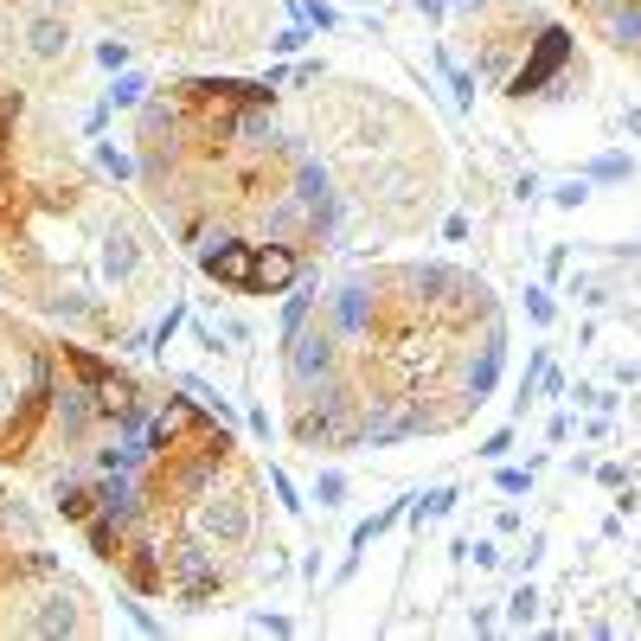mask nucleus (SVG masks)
Returning a JSON list of instances; mask_svg holds the SVG:
<instances>
[{"label":"nucleus","mask_w":641,"mask_h":641,"mask_svg":"<svg viewBox=\"0 0 641 641\" xmlns=\"http://www.w3.org/2000/svg\"><path fill=\"white\" fill-rule=\"evenodd\" d=\"M251 500L244 494H212L206 507H199V539L206 545H219V552H237V545H251Z\"/></svg>","instance_id":"nucleus-1"},{"label":"nucleus","mask_w":641,"mask_h":641,"mask_svg":"<svg viewBox=\"0 0 641 641\" xmlns=\"http://www.w3.org/2000/svg\"><path fill=\"white\" fill-rule=\"evenodd\" d=\"M58 423H65V436H84V423H90V391L65 385V398H58Z\"/></svg>","instance_id":"nucleus-13"},{"label":"nucleus","mask_w":641,"mask_h":641,"mask_svg":"<svg viewBox=\"0 0 641 641\" xmlns=\"http://www.w3.org/2000/svg\"><path fill=\"white\" fill-rule=\"evenodd\" d=\"M552 199H559V206H584V199H590V187H584V180H565Z\"/></svg>","instance_id":"nucleus-20"},{"label":"nucleus","mask_w":641,"mask_h":641,"mask_svg":"<svg viewBox=\"0 0 641 641\" xmlns=\"http://www.w3.org/2000/svg\"><path fill=\"white\" fill-rule=\"evenodd\" d=\"M334 321H314V328H296V334H289V378H296V385H321V378L334 373Z\"/></svg>","instance_id":"nucleus-2"},{"label":"nucleus","mask_w":641,"mask_h":641,"mask_svg":"<svg viewBox=\"0 0 641 641\" xmlns=\"http://www.w3.org/2000/svg\"><path fill=\"white\" fill-rule=\"evenodd\" d=\"M532 609H539V597H532V590H513V604H507V616H513L520 629L532 622Z\"/></svg>","instance_id":"nucleus-17"},{"label":"nucleus","mask_w":641,"mask_h":641,"mask_svg":"<svg viewBox=\"0 0 641 641\" xmlns=\"http://www.w3.org/2000/svg\"><path fill=\"white\" fill-rule=\"evenodd\" d=\"M167 571H174V584H180L187 604H206V590L219 584V571H212V559H206V545H180V552H167Z\"/></svg>","instance_id":"nucleus-5"},{"label":"nucleus","mask_w":641,"mask_h":641,"mask_svg":"<svg viewBox=\"0 0 641 641\" xmlns=\"http://www.w3.org/2000/svg\"><path fill=\"white\" fill-rule=\"evenodd\" d=\"M590 174H597V180H622V174H629V161H616V154H609V161H597Z\"/></svg>","instance_id":"nucleus-23"},{"label":"nucleus","mask_w":641,"mask_h":641,"mask_svg":"<svg viewBox=\"0 0 641 641\" xmlns=\"http://www.w3.org/2000/svg\"><path fill=\"white\" fill-rule=\"evenodd\" d=\"M334 328L340 334H360L366 328V283H346L334 296Z\"/></svg>","instance_id":"nucleus-12"},{"label":"nucleus","mask_w":641,"mask_h":641,"mask_svg":"<svg viewBox=\"0 0 641 641\" xmlns=\"http://www.w3.org/2000/svg\"><path fill=\"white\" fill-rule=\"evenodd\" d=\"M289 283H296V251H289V244H257L251 289H257V296H283Z\"/></svg>","instance_id":"nucleus-6"},{"label":"nucleus","mask_w":641,"mask_h":641,"mask_svg":"<svg viewBox=\"0 0 641 641\" xmlns=\"http://www.w3.org/2000/svg\"><path fill=\"white\" fill-rule=\"evenodd\" d=\"M609 38L629 52L636 45L641 52V0H609Z\"/></svg>","instance_id":"nucleus-10"},{"label":"nucleus","mask_w":641,"mask_h":641,"mask_svg":"<svg viewBox=\"0 0 641 641\" xmlns=\"http://www.w3.org/2000/svg\"><path fill=\"white\" fill-rule=\"evenodd\" d=\"M507 450H513V430H494L488 443H482V455H488V462H500Z\"/></svg>","instance_id":"nucleus-19"},{"label":"nucleus","mask_w":641,"mask_h":641,"mask_svg":"<svg viewBox=\"0 0 641 641\" xmlns=\"http://www.w3.org/2000/svg\"><path fill=\"white\" fill-rule=\"evenodd\" d=\"M308 321V296H289V308H283V334H296Z\"/></svg>","instance_id":"nucleus-18"},{"label":"nucleus","mask_w":641,"mask_h":641,"mask_svg":"<svg viewBox=\"0 0 641 641\" xmlns=\"http://www.w3.org/2000/svg\"><path fill=\"white\" fill-rule=\"evenodd\" d=\"M33 636H45V641H58V636H77V597L71 590H52V597H38V609H33V622H26Z\"/></svg>","instance_id":"nucleus-7"},{"label":"nucleus","mask_w":641,"mask_h":641,"mask_svg":"<svg viewBox=\"0 0 641 641\" xmlns=\"http://www.w3.org/2000/svg\"><path fill=\"white\" fill-rule=\"evenodd\" d=\"M565 58H571V33H565V26H545V33H539V52L527 58V71L513 77V97H532V90L559 71Z\"/></svg>","instance_id":"nucleus-4"},{"label":"nucleus","mask_w":641,"mask_h":641,"mask_svg":"<svg viewBox=\"0 0 641 641\" xmlns=\"http://www.w3.org/2000/svg\"><path fill=\"white\" fill-rule=\"evenodd\" d=\"M251 264H257V244H237V237H225V231L199 251V269L219 276V283H231V289H251Z\"/></svg>","instance_id":"nucleus-3"},{"label":"nucleus","mask_w":641,"mask_h":641,"mask_svg":"<svg viewBox=\"0 0 641 641\" xmlns=\"http://www.w3.org/2000/svg\"><path fill=\"white\" fill-rule=\"evenodd\" d=\"M597 7H609V0H597Z\"/></svg>","instance_id":"nucleus-25"},{"label":"nucleus","mask_w":641,"mask_h":641,"mask_svg":"<svg viewBox=\"0 0 641 641\" xmlns=\"http://www.w3.org/2000/svg\"><path fill=\"white\" fill-rule=\"evenodd\" d=\"M237 129H244V135H276V129H269V115H264V110H251V115H237Z\"/></svg>","instance_id":"nucleus-22"},{"label":"nucleus","mask_w":641,"mask_h":641,"mask_svg":"<svg viewBox=\"0 0 641 641\" xmlns=\"http://www.w3.org/2000/svg\"><path fill=\"white\" fill-rule=\"evenodd\" d=\"M340 494H346V482H340V475H321V488H314V500H321V507H334Z\"/></svg>","instance_id":"nucleus-21"},{"label":"nucleus","mask_w":641,"mask_h":641,"mask_svg":"<svg viewBox=\"0 0 641 641\" xmlns=\"http://www.w3.org/2000/svg\"><path fill=\"white\" fill-rule=\"evenodd\" d=\"M65 45H71V26H65L58 13H33V20H26V52H33V58H58Z\"/></svg>","instance_id":"nucleus-8"},{"label":"nucleus","mask_w":641,"mask_h":641,"mask_svg":"<svg viewBox=\"0 0 641 641\" xmlns=\"http://www.w3.org/2000/svg\"><path fill=\"white\" fill-rule=\"evenodd\" d=\"M527 308H532V321H552V302H545L539 289H527Z\"/></svg>","instance_id":"nucleus-24"},{"label":"nucleus","mask_w":641,"mask_h":641,"mask_svg":"<svg viewBox=\"0 0 641 641\" xmlns=\"http://www.w3.org/2000/svg\"><path fill=\"white\" fill-rule=\"evenodd\" d=\"M115 527H122V520H110V513L90 520V552H97V559H115Z\"/></svg>","instance_id":"nucleus-15"},{"label":"nucleus","mask_w":641,"mask_h":641,"mask_svg":"<svg viewBox=\"0 0 641 641\" xmlns=\"http://www.w3.org/2000/svg\"><path fill=\"white\" fill-rule=\"evenodd\" d=\"M500 353H507V346H500V328H488V346H482V360H475V373H468V391H475V405H482V398L494 391V373H500Z\"/></svg>","instance_id":"nucleus-11"},{"label":"nucleus","mask_w":641,"mask_h":641,"mask_svg":"<svg viewBox=\"0 0 641 641\" xmlns=\"http://www.w3.org/2000/svg\"><path fill=\"white\" fill-rule=\"evenodd\" d=\"M90 500H97L90 488H58V513L65 520H90Z\"/></svg>","instance_id":"nucleus-14"},{"label":"nucleus","mask_w":641,"mask_h":641,"mask_svg":"<svg viewBox=\"0 0 641 641\" xmlns=\"http://www.w3.org/2000/svg\"><path fill=\"white\" fill-rule=\"evenodd\" d=\"M142 90H148L142 77H122V84L110 90V103H115V110H129V103H142Z\"/></svg>","instance_id":"nucleus-16"},{"label":"nucleus","mask_w":641,"mask_h":641,"mask_svg":"<svg viewBox=\"0 0 641 641\" xmlns=\"http://www.w3.org/2000/svg\"><path fill=\"white\" fill-rule=\"evenodd\" d=\"M135 264H142L135 231H110V237H103V269H110L115 283H129V276H135Z\"/></svg>","instance_id":"nucleus-9"}]
</instances>
